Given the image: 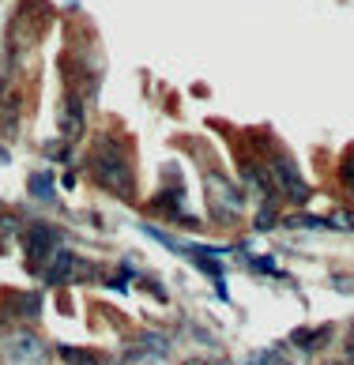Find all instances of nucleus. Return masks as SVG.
Instances as JSON below:
<instances>
[{
	"label": "nucleus",
	"instance_id": "obj_1",
	"mask_svg": "<svg viewBox=\"0 0 354 365\" xmlns=\"http://www.w3.org/2000/svg\"><path fill=\"white\" fill-rule=\"evenodd\" d=\"M87 173L91 181L113 192L121 200H132L136 192V166H132V155L125 143H117L113 136H98L87 151Z\"/></svg>",
	"mask_w": 354,
	"mask_h": 365
},
{
	"label": "nucleus",
	"instance_id": "obj_2",
	"mask_svg": "<svg viewBox=\"0 0 354 365\" xmlns=\"http://www.w3.org/2000/svg\"><path fill=\"white\" fill-rule=\"evenodd\" d=\"M264 173H268V181L275 192H283L290 200V204H309V196H313V188L302 181V173H298V162L287 155V151H271L264 155Z\"/></svg>",
	"mask_w": 354,
	"mask_h": 365
},
{
	"label": "nucleus",
	"instance_id": "obj_3",
	"mask_svg": "<svg viewBox=\"0 0 354 365\" xmlns=\"http://www.w3.org/2000/svg\"><path fill=\"white\" fill-rule=\"evenodd\" d=\"M0 365H49V346L34 331L16 328L0 335Z\"/></svg>",
	"mask_w": 354,
	"mask_h": 365
},
{
	"label": "nucleus",
	"instance_id": "obj_4",
	"mask_svg": "<svg viewBox=\"0 0 354 365\" xmlns=\"http://www.w3.org/2000/svg\"><path fill=\"white\" fill-rule=\"evenodd\" d=\"M203 200H208V215L211 219H219V222H230V219H238V211H241V188L223 178L219 170H203Z\"/></svg>",
	"mask_w": 354,
	"mask_h": 365
},
{
	"label": "nucleus",
	"instance_id": "obj_5",
	"mask_svg": "<svg viewBox=\"0 0 354 365\" xmlns=\"http://www.w3.org/2000/svg\"><path fill=\"white\" fill-rule=\"evenodd\" d=\"M57 132L64 143H79L87 132V106H84V94L72 83H64V94L57 102Z\"/></svg>",
	"mask_w": 354,
	"mask_h": 365
},
{
	"label": "nucleus",
	"instance_id": "obj_6",
	"mask_svg": "<svg viewBox=\"0 0 354 365\" xmlns=\"http://www.w3.org/2000/svg\"><path fill=\"white\" fill-rule=\"evenodd\" d=\"M19 241H23V252H26L31 272H42V264L61 249V234H57L49 222H26L23 234H19Z\"/></svg>",
	"mask_w": 354,
	"mask_h": 365
},
{
	"label": "nucleus",
	"instance_id": "obj_7",
	"mask_svg": "<svg viewBox=\"0 0 354 365\" xmlns=\"http://www.w3.org/2000/svg\"><path fill=\"white\" fill-rule=\"evenodd\" d=\"M79 272V256L72 249H57L49 256V264H42V275L46 282H53V287H61V282H72V275Z\"/></svg>",
	"mask_w": 354,
	"mask_h": 365
},
{
	"label": "nucleus",
	"instance_id": "obj_8",
	"mask_svg": "<svg viewBox=\"0 0 354 365\" xmlns=\"http://www.w3.org/2000/svg\"><path fill=\"white\" fill-rule=\"evenodd\" d=\"M328 339H332V328H328V324H320V328H298V331L290 335V343H294L298 350H305V354L320 350Z\"/></svg>",
	"mask_w": 354,
	"mask_h": 365
},
{
	"label": "nucleus",
	"instance_id": "obj_9",
	"mask_svg": "<svg viewBox=\"0 0 354 365\" xmlns=\"http://www.w3.org/2000/svg\"><path fill=\"white\" fill-rule=\"evenodd\" d=\"M57 358H61L64 365H106V358L98 354V350L68 346V343H61V346H57Z\"/></svg>",
	"mask_w": 354,
	"mask_h": 365
},
{
	"label": "nucleus",
	"instance_id": "obj_10",
	"mask_svg": "<svg viewBox=\"0 0 354 365\" xmlns=\"http://www.w3.org/2000/svg\"><path fill=\"white\" fill-rule=\"evenodd\" d=\"M339 185L347 196H354V147H347V155L339 158Z\"/></svg>",
	"mask_w": 354,
	"mask_h": 365
},
{
	"label": "nucleus",
	"instance_id": "obj_11",
	"mask_svg": "<svg viewBox=\"0 0 354 365\" xmlns=\"http://www.w3.org/2000/svg\"><path fill=\"white\" fill-rule=\"evenodd\" d=\"M249 365H290V358H287L283 346H268V350H261V354H253Z\"/></svg>",
	"mask_w": 354,
	"mask_h": 365
},
{
	"label": "nucleus",
	"instance_id": "obj_12",
	"mask_svg": "<svg viewBox=\"0 0 354 365\" xmlns=\"http://www.w3.org/2000/svg\"><path fill=\"white\" fill-rule=\"evenodd\" d=\"M26 185H31V192L38 200H53V178H49V173H31V181H26Z\"/></svg>",
	"mask_w": 354,
	"mask_h": 365
},
{
	"label": "nucleus",
	"instance_id": "obj_13",
	"mask_svg": "<svg viewBox=\"0 0 354 365\" xmlns=\"http://www.w3.org/2000/svg\"><path fill=\"white\" fill-rule=\"evenodd\" d=\"M324 222H328V230H354V215L350 211H332Z\"/></svg>",
	"mask_w": 354,
	"mask_h": 365
},
{
	"label": "nucleus",
	"instance_id": "obj_14",
	"mask_svg": "<svg viewBox=\"0 0 354 365\" xmlns=\"http://www.w3.org/2000/svg\"><path fill=\"white\" fill-rule=\"evenodd\" d=\"M271 226H275V207L264 204L261 211H256V230H271Z\"/></svg>",
	"mask_w": 354,
	"mask_h": 365
},
{
	"label": "nucleus",
	"instance_id": "obj_15",
	"mask_svg": "<svg viewBox=\"0 0 354 365\" xmlns=\"http://www.w3.org/2000/svg\"><path fill=\"white\" fill-rule=\"evenodd\" d=\"M185 365H226L223 358H188Z\"/></svg>",
	"mask_w": 354,
	"mask_h": 365
}]
</instances>
